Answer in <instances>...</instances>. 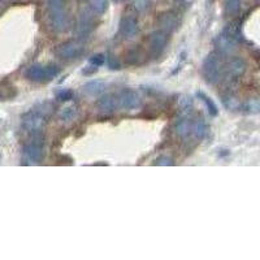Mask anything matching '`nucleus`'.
<instances>
[{"mask_svg":"<svg viewBox=\"0 0 260 260\" xmlns=\"http://www.w3.org/2000/svg\"><path fill=\"white\" fill-rule=\"evenodd\" d=\"M94 17L91 16L89 10H82L77 21L76 29H74V34L78 38H87L94 30Z\"/></svg>","mask_w":260,"mask_h":260,"instance_id":"10","label":"nucleus"},{"mask_svg":"<svg viewBox=\"0 0 260 260\" xmlns=\"http://www.w3.org/2000/svg\"><path fill=\"white\" fill-rule=\"evenodd\" d=\"M158 1H168V0H158Z\"/></svg>","mask_w":260,"mask_h":260,"instance_id":"31","label":"nucleus"},{"mask_svg":"<svg viewBox=\"0 0 260 260\" xmlns=\"http://www.w3.org/2000/svg\"><path fill=\"white\" fill-rule=\"evenodd\" d=\"M77 116V108L74 106H69V107H65L60 111L59 113V117L61 121L64 122H69L72 121L74 117Z\"/></svg>","mask_w":260,"mask_h":260,"instance_id":"23","label":"nucleus"},{"mask_svg":"<svg viewBox=\"0 0 260 260\" xmlns=\"http://www.w3.org/2000/svg\"><path fill=\"white\" fill-rule=\"evenodd\" d=\"M113 1H115V3H122L124 0H113Z\"/></svg>","mask_w":260,"mask_h":260,"instance_id":"30","label":"nucleus"},{"mask_svg":"<svg viewBox=\"0 0 260 260\" xmlns=\"http://www.w3.org/2000/svg\"><path fill=\"white\" fill-rule=\"evenodd\" d=\"M106 63L111 70H119L121 69V64H120L119 59L113 55V53L108 52L106 56Z\"/></svg>","mask_w":260,"mask_h":260,"instance_id":"25","label":"nucleus"},{"mask_svg":"<svg viewBox=\"0 0 260 260\" xmlns=\"http://www.w3.org/2000/svg\"><path fill=\"white\" fill-rule=\"evenodd\" d=\"M221 100H223V104L228 111H238V109L242 108L240 99L233 94H225V95H223Z\"/></svg>","mask_w":260,"mask_h":260,"instance_id":"19","label":"nucleus"},{"mask_svg":"<svg viewBox=\"0 0 260 260\" xmlns=\"http://www.w3.org/2000/svg\"><path fill=\"white\" fill-rule=\"evenodd\" d=\"M46 119L47 116L40 109L35 108L29 111V112L23 113L22 119H21V124H22V128L31 135L42 134L43 129L46 126Z\"/></svg>","mask_w":260,"mask_h":260,"instance_id":"5","label":"nucleus"},{"mask_svg":"<svg viewBox=\"0 0 260 260\" xmlns=\"http://www.w3.org/2000/svg\"><path fill=\"white\" fill-rule=\"evenodd\" d=\"M117 99H119V108L124 109V111H135V109L141 108L142 106L141 95L134 90H122Z\"/></svg>","mask_w":260,"mask_h":260,"instance_id":"8","label":"nucleus"},{"mask_svg":"<svg viewBox=\"0 0 260 260\" xmlns=\"http://www.w3.org/2000/svg\"><path fill=\"white\" fill-rule=\"evenodd\" d=\"M202 73H203L204 79L210 85H216L220 82L221 76H223V60L218 51L208 53L207 57L204 59Z\"/></svg>","mask_w":260,"mask_h":260,"instance_id":"2","label":"nucleus"},{"mask_svg":"<svg viewBox=\"0 0 260 260\" xmlns=\"http://www.w3.org/2000/svg\"><path fill=\"white\" fill-rule=\"evenodd\" d=\"M224 33L228 34V35L233 38L236 42L242 39V30H241V23L237 22V21H233L228 25L227 27L224 29Z\"/></svg>","mask_w":260,"mask_h":260,"instance_id":"21","label":"nucleus"},{"mask_svg":"<svg viewBox=\"0 0 260 260\" xmlns=\"http://www.w3.org/2000/svg\"><path fill=\"white\" fill-rule=\"evenodd\" d=\"M168 42V34L163 31V30H156V31L150 34L148 44H150V52H151L152 57L158 59V57L162 56L163 52L167 49Z\"/></svg>","mask_w":260,"mask_h":260,"instance_id":"7","label":"nucleus"},{"mask_svg":"<svg viewBox=\"0 0 260 260\" xmlns=\"http://www.w3.org/2000/svg\"><path fill=\"white\" fill-rule=\"evenodd\" d=\"M245 113L249 115H258L260 113V98H251L249 99L244 106H242Z\"/></svg>","mask_w":260,"mask_h":260,"instance_id":"22","label":"nucleus"},{"mask_svg":"<svg viewBox=\"0 0 260 260\" xmlns=\"http://www.w3.org/2000/svg\"><path fill=\"white\" fill-rule=\"evenodd\" d=\"M258 1H260V0H258Z\"/></svg>","mask_w":260,"mask_h":260,"instance_id":"33","label":"nucleus"},{"mask_svg":"<svg viewBox=\"0 0 260 260\" xmlns=\"http://www.w3.org/2000/svg\"><path fill=\"white\" fill-rule=\"evenodd\" d=\"M107 86H108L107 82H104L102 79H94V81L86 83L83 86V90L90 96H100L107 90Z\"/></svg>","mask_w":260,"mask_h":260,"instance_id":"16","label":"nucleus"},{"mask_svg":"<svg viewBox=\"0 0 260 260\" xmlns=\"http://www.w3.org/2000/svg\"><path fill=\"white\" fill-rule=\"evenodd\" d=\"M49 26L53 31L63 33L69 27V17L65 10V0H47Z\"/></svg>","mask_w":260,"mask_h":260,"instance_id":"1","label":"nucleus"},{"mask_svg":"<svg viewBox=\"0 0 260 260\" xmlns=\"http://www.w3.org/2000/svg\"><path fill=\"white\" fill-rule=\"evenodd\" d=\"M89 8L96 16H103L108 9V0H87Z\"/></svg>","mask_w":260,"mask_h":260,"instance_id":"18","label":"nucleus"},{"mask_svg":"<svg viewBox=\"0 0 260 260\" xmlns=\"http://www.w3.org/2000/svg\"><path fill=\"white\" fill-rule=\"evenodd\" d=\"M56 96L59 100H61V102H68V100L73 99V91L68 89L60 90V91L56 94Z\"/></svg>","mask_w":260,"mask_h":260,"instance_id":"29","label":"nucleus"},{"mask_svg":"<svg viewBox=\"0 0 260 260\" xmlns=\"http://www.w3.org/2000/svg\"><path fill=\"white\" fill-rule=\"evenodd\" d=\"M246 68V61L242 57H233L225 65V73L229 79H237L244 76Z\"/></svg>","mask_w":260,"mask_h":260,"instance_id":"13","label":"nucleus"},{"mask_svg":"<svg viewBox=\"0 0 260 260\" xmlns=\"http://www.w3.org/2000/svg\"><path fill=\"white\" fill-rule=\"evenodd\" d=\"M23 159L27 164H39L44 159V142L42 134H33L31 139L23 146Z\"/></svg>","mask_w":260,"mask_h":260,"instance_id":"4","label":"nucleus"},{"mask_svg":"<svg viewBox=\"0 0 260 260\" xmlns=\"http://www.w3.org/2000/svg\"><path fill=\"white\" fill-rule=\"evenodd\" d=\"M236 44H237V42L228 34H225L224 31L220 35L216 36V39H215V47L220 55H231L236 49Z\"/></svg>","mask_w":260,"mask_h":260,"instance_id":"14","label":"nucleus"},{"mask_svg":"<svg viewBox=\"0 0 260 260\" xmlns=\"http://www.w3.org/2000/svg\"><path fill=\"white\" fill-rule=\"evenodd\" d=\"M154 164L159 165V167H172V165H175V162H173V159L167 156V155H162L155 160Z\"/></svg>","mask_w":260,"mask_h":260,"instance_id":"28","label":"nucleus"},{"mask_svg":"<svg viewBox=\"0 0 260 260\" xmlns=\"http://www.w3.org/2000/svg\"><path fill=\"white\" fill-rule=\"evenodd\" d=\"M133 7L135 12L143 13L150 8V0H133Z\"/></svg>","mask_w":260,"mask_h":260,"instance_id":"26","label":"nucleus"},{"mask_svg":"<svg viewBox=\"0 0 260 260\" xmlns=\"http://www.w3.org/2000/svg\"><path fill=\"white\" fill-rule=\"evenodd\" d=\"M117 108H119V99L112 94L100 96L96 102V109H98L99 115L102 116L112 115Z\"/></svg>","mask_w":260,"mask_h":260,"instance_id":"12","label":"nucleus"},{"mask_svg":"<svg viewBox=\"0 0 260 260\" xmlns=\"http://www.w3.org/2000/svg\"><path fill=\"white\" fill-rule=\"evenodd\" d=\"M193 134L198 139H203L207 134V124L202 116H198L197 119L193 120Z\"/></svg>","mask_w":260,"mask_h":260,"instance_id":"17","label":"nucleus"},{"mask_svg":"<svg viewBox=\"0 0 260 260\" xmlns=\"http://www.w3.org/2000/svg\"><path fill=\"white\" fill-rule=\"evenodd\" d=\"M175 130L181 138H186L190 135V133H193V120H190L189 115L184 113L181 117H178L175 124Z\"/></svg>","mask_w":260,"mask_h":260,"instance_id":"15","label":"nucleus"},{"mask_svg":"<svg viewBox=\"0 0 260 260\" xmlns=\"http://www.w3.org/2000/svg\"><path fill=\"white\" fill-rule=\"evenodd\" d=\"M59 73V66L53 65V64H48V65L34 64L25 70V78L35 83H46L56 78Z\"/></svg>","mask_w":260,"mask_h":260,"instance_id":"3","label":"nucleus"},{"mask_svg":"<svg viewBox=\"0 0 260 260\" xmlns=\"http://www.w3.org/2000/svg\"><path fill=\"white\" fill-rule=\"evenodd\" d=\"M0 98H1V95H0Z\"/></svg>","mask_w":260,"mask_h":260,"instance_id":"32","label":"nucleus"},{"mask_svg":"<svg viewBox=\"0 0 260 260\" xmlns=\"http://www.w3.org/2000/svg\"><path fill=\"white\" fill-rule=\"evenodd\" d=\"M106 63V56L102 55V53H98V55H94L89 59V64L92 66V68H96L98 69L99 66L103 65V64Z\"/></svg>","mask_w":260,"mask_h":260,"instance_id":"27","label":"nucleus"},{"mask_svg":"<svg viewBox=\"0 0 260 260\" xmlns=\"http://www.w3.org/2000/svg\"><path fill=\"white\" fill-rule=\"evenodd\" d=\"M241 9V0H227L225 3V12L228 16H236Z\"/></svg>","mask_w":260,"mask_h":260,"instance_id":"24","label":"nucleus"},{"mask_svg":"<svg viewBox=\"0 0 260 260\" xmlns=\"http://www.w3.org/2000/svg\"><path fill=\"white\" fill-rule=\"evenodd\" d=\"M197 95L199 96L202 102L204 103V106H206V108H207L208 113H210L212 117H216V116L219 115V109H218V107H216V104H215L214 100H212V99L210 98L208 95H206L203 91H199Z\"/></svg>","mask_w":260,"mask_h":260,"instance_id":"20","label":"nucleus"},{"mask_svg":"<svg viewBox=\"0 0 260 260\" xmlns=\"http://www.w3.org/2000/svg\"><path fill=\"white\" fill-rule=\"evenodd\" d=\"M83 53V44L79 40L72 39L60 43L55 48V55L63 60L78 59Z\"/></svg>","mask_w":260,"mask_h":260,"instance_id":"6","label":"nucleus"},{"mask_svg":"<svg viewBox=\"0 0 260 260\" xmlns=\"http://www.w3.org/2000/svg\"><path fill=\"white\" fill-rule=\"evenodd\" d=\"M158 23L160 30L165 31L167 34H172L180 27V17L173 10H167L159 16Z\"/></svg>","mask_w":260,"mask_h":260,"instance_id":"11","label":"nucleus"},{"mask_svg":"<svg viewBox=\"0 0 260 260\" xmlns=\"http://www.w3.org/2000/svg\"><path fill=\"white\" fill-rule=\"evenodd\" d=\"M0 159H1V156H0Z\"/></svg>","mask_w":260,"mask_h":260,"instance_id":"34","label":"nucleus"},{"mask_svg":"<svg viewBox=\"0 0 260 260\" xmlns=\"http://www.w3.org/2000/svg\"><path fill=\"white\" fill-rule=\"evenodd\" d=\"M119 31L120 35L124 39H132V38H134L137 31H138V20H137L134 13L128 12V13L122 14L121 20H120Z\"/></svg>","mask_w":260,"mask_h":260,"instance_id":"9","label":"nucleus"}]
</instances>
